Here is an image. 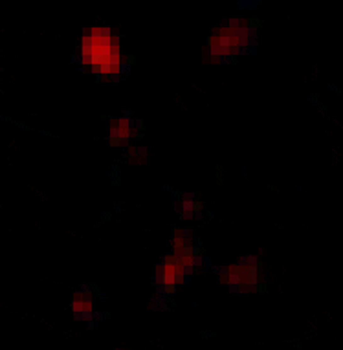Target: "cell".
Masks as SVG:
<instances>
[{
  "label": "cell",
  "instance_id": "obj_1",
  "mask_svg": "<svg viewBox=\"0 0 343 350\" xmlns=\"http://www.w3.org/2000/svg\"><path fill=\"white\" fill-rule=\"evenodd\" d=\"M239 264L244 266V268H255V266H261V262L257 260V257H253V255H248V257H240L239 258Z\"/></svg>",
  "mask_w": 343,
  "mask_h": 350
},
{
  "label": "cell",
  "instance_id": "obj_2",
  "mask_svg": "<svg viewBox=\"0 0 343 350\" xmlns=\"http://www.w3.org/2000/svg\"><path fill=\"white\" fill-rule=\"evenodd\" d=\"M228 286H229L231 293H242V284L240 282H233V284H228Z\"/></svg>",
  "mask_w": 343,
  "mask_h": 350
},
{
  "label": "cell",
  "instance_id": "obj_3",
  "mask_svg": "<svg viewBox=\"0 0 343 350\" xmlns=\"http://www.w3.org/2000/svg\"><path fill=\"white\" fill-rule=\"evenodd\" d=\"M200 264H202V257H200V255H194L193 258H191V266H193V268H198Z\"/></svg>",
  "mask_w": 343,
  "mask_h": 350
},
{
  "label": "cell",
  "instance_id": "obj_4",
  "mask_svg": "<svg viewBox=\"0 0 343 350\" xmlns=\"http://www.w3.org/2000/svg\"><path fill=\"white\" fill-rule=\"evenodd\" d=\"M132 152L136 156H147V149L145 147H136V149H132Z\"/></svg>",
  "mask_w": 343,
  "mask_h": 350
},
{
  "label": "cell",
  "instance_id": "obj_5",
  "mask_svg": "<svg viewBox=\"0 0 343 350\" xmlns=\"http://www.w3.org/2000/svg\"><path fill=\"white\" fill-rule=\"evenodd\" d=\"M141 128H143V123L138 119V121H136V130H138V132H141Z\"/></svg>",
  "mask_w": 343,
  "mask_h": 350
}]
</instances>
